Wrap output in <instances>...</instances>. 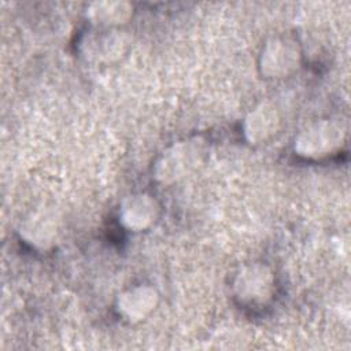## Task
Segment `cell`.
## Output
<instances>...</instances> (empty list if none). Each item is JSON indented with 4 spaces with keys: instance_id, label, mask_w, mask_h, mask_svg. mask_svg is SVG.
<instances>
[{
    "instance_id": "1",
    "label": "cell",
    "mask_w": 351,
    "mask_h": 351,
    "mask_svg": "<svg viewBox=\"0 0 351 351\" xmlns=\"http://www.w3.org/2000/svg\"><path fill=\"white\" fill-rule=\"evenodd\" d=\"M346 136V128L340 121L332 118L318 119L296 134L293 151L304 159H324L340 151Z\"/></svg>"
},
{
    "instance_id": "2",
    "label": "cell",
    "mask_w": 351,
    "mask_h": 351,
    "mask_svg": "<svg viewBox=\"0 0 351 351\" xmlns=\"http://www.w3.org/2000/svg\"><path fill=\"white\" fill-rule=\"evenodd\" d=\"M206 155L204 141L188 138L171 144L154 166V177L163 185H171L189 176Z\"/></svg>"
},
{
    "instance_id": "3",
    "label": "cell",
    "mask_w": 351,
    "mask_h": 351,
    "mask_svg": "<svg viewBox=\"0 0 351 351\" xmlns=\"http://www.w3.org/2000/svg\"><path fill=\"white\" fill-rule=\"evenodd\" d=\"M302 64V48L289 34L269 38L261 49L258 69L263 78L284 80L295 74Z\"/></svg>"
},
{
    "instance_id": "4",
    "label": "cell",
    "mask_w": 351,
    "mask_h": 351,
    "mask_svg": "<svg viewBox=\"0 0 351 351\" xmlns=\"http://www.w3.org/2000/svg\"><path fill=\"white\" fill-rule=\"evenodd\" d=\"M232 291L236 300L244 306H263L271 300L276 291L273 270L262 262L247 263L236 273Z\"/></svg>"
},
{
    "instance_id": "5",
    "label": "cell",
    "mask_w": 351,
    "mask_h": 351,
    "mask_svg": "<svg viewBox=\"0 0 351 351\" xmlns=\"http://www.w3.org/2000/svg\"><path fill=\"white\" fill-rule=\"evenodd\" d=\"M129 37L121 29L93 27L80 43L82 56L97 64L118 62L129 49Z\"/></svg>"
},
{
    "instance_id": "6",
    "label": "cell",
    "mask_w": 351,
    "mask_h": 351,
    "mask_svg": "<svg viewBox=\"0 0 351 351\" xmlns=\"http://www.w3.org/2000/svg\"><path fill=\"white\" fill-rule=\"evenodd\" d=\"M62 221L52 208H38L32 211L21 223L19 234L29 245L37 250H49L59 240Z\"/></svg>"
},
{
    "instance_id": "7",
    "label": "cell",
    "mask_w": 351,
    "mask_h": 351,
    "mask_svg": "<svg viewBox=\"0 0 351 351\" xmlns=\"http://www.w3.org/2000/svg\"><path fill=\"white\" fill-rule=\"evenodd\" d=\"M160 295L151 284H137L122 291L115 300L117 313L128 322L145 321L159 306Z\"/></svg>"
},
{
    "instance_id": "8",
    "label": "cell",
    "mask_w": 351,
    "mask_h": 351,
    "mask_svg": "<svg viewBox=\"0 0 351 351\" xmlns=\"http://www.w3.org/2000/svg\"><path fill=\"white\" fill-rule=\"evenodd\" d=\"M160 206L148 192H136L123 199L119 206V222L129 232H144L158 221Z\"/></svg>"
},
{
    "instance_id": "9",
    "label": "cell",
    "mask_w": 351,
    "mask_h": 351,
    "mask_svg": "<svg viewBox=\"0 0 351 351\" xmlns=\"http://www.w3.org/2000/svg\"><path fill=\"white\" fill-rule=\"evenodd\" d=\"M281 128V114L271 101H262L245 115L243 121V133L252 145H261L270 141Z\"/></svg>"
},
{
    "instance_id": "10",
    "label": "cell",
    "mask_w": 351,
    "mask_h": 351,
    "mask_svg": "<svg viewBox=\"0 0 351 351\" xmlns=\"http://www.w3.org/2000/svg\"><path fill=\"white\" fill-rule=\"evenodd\" d=\"M86 19L93 27L121 29L133 16V5L123 0L93 1L86 7Z\"/></svg>"
}]
</instances>
